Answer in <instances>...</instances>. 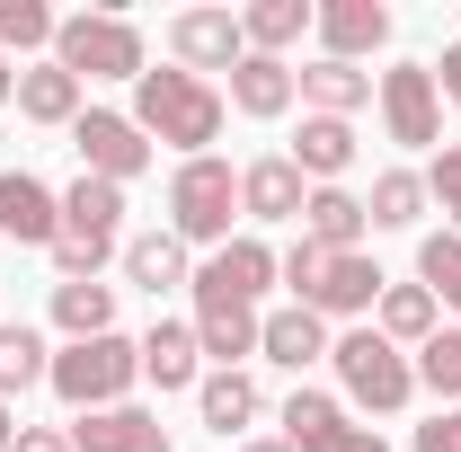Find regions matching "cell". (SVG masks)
Wrapping results in <instances>:
<instances>
[{"mask_svg":"<svg viewBox=\"0 0 461 452\" xmlns=\"http://www.w3.org/2000/svg\"><path fill=\"white\" fill-rule=\"evenodd\" d=\"M417 382H426L435 399H453V408H461V320H453V329H435V338L417 346Z\"/></svg>","mask_w":461,"mask_h":452,"instance_id":"cell-33","label":"cell"},{"mask_svg":"<svg viewBox=\"0 0 461 452\" xmlns=\"http://www.w3.org/2000/svg\"><path fill=\"white\" fill-rule=\"evenodd\" d=\"M115 231H124V186L71 177V186H62V240H54L62 284H98V267L115 258Z\"/></svg>","mask_w":461,"mask_h":452,"instance_id":"cell-3","label":"cell"},{"mask_svg":"<svg viewBox=\"0 0 461 452\" xmlns=\"http://www.w3.org/2000/svg\"><path fill=\"white\" fill-rule=\"evenodd\" d=\"M435 98H453V107H461V45H444V62H435Z\"/></svg>","mask_w":461,"mask_h":452,"instance_id":"cell-39","label":"cell"},{"mask_svg":"<svg viewBox=\"0 0 461 452\" xmlns=\"http://www.w3.org/2000/svg\"><path fill=\"white\" fill-rule=\"evenodd\" d=\"M320 267H329V249H320V240H293L285 258H276V276L293 284V302H311V284H320Z\"/></svg>","mask_w":461,"mask_h":452,"instance_id":"cell-36","label":"cell"},{"mask_svg":"<svg viewBox=\"0 0 461 452\" xmlns=\"http://www.w3.org/2000/svg\"><path fill=\"white\" fill-rule=\"evenodd\" d=\"M311 36H320V62H355V71H364V54L391 45V9H382V0H320Z\"/></svg>","mask_w":461,"mask_h":452,"instance_id":"cell-10","label":"cell"},{"mask_svg":"<svg viewBox=\"0 0 461 452\" xmlns=\"http://www.w3.org/2000/svg\"><path fill=\"white\" fill-rule=\"evenodd\" d=\"M54 9L45 0H0V54H36V45H54Z\"/></svg>","mask_w":461,"mask_h":452,"instance_id":"cell-34","label":"cell"},{"mask_svg":"<svg viewBox=\"0 0 461 452\" xmlns=\"http://www.w3.org/2000/svg\"><path fill=\"white\" fill-rule=\"evenodd\" d=\"M364 231H373L364 195H346V186H311V204H302V240H320L329 258H346V249H364Z\"/></svg>","mask_w":461,"mask_h":452,"instance_id":"cell-19","label":"cell"},{"mask_svg":"<svg viewBox=\"0 0 461 452\" xmlns=\"http://www.w3.org/2000/svg\"><path fill=\"white\" fill-rule=\"evenodd\" d=\"M54 399L71 408V417H98V408H124L133 399V382H142V346L133 338H80L54 355Z\"/></svg>","mask_w":461,"mask_h":452,"instance_id":"cell-2","label":"cell"},{"mask_svg":"<svg viewBox=\"0 0 461 452\" xmlns=\"http://www.w3.org/2000/svg\"><path fill=\"white\" fill-rule=\"evenodd\" d=\"M124 284H142V293L195 284V267H186V240H177V231H142V240H124Z\"/></svg>","mask_w":461,"mask_h":452,"instance_id":"cell-27","label":"cell"},{"mask_svg":"<svg viewBox=\"0 0 461 452\" xmlns=\"http://www.w3.org/2000/svg\"><path fill=\"white\" fill-rule=\"evenodd\" d=\"M18 115L71 133V124H80V80H71L62 62H27V71H18Z\"/></svg>","mask_w":461,"mask_h":452,"instance_id":"cell-25","label":"cell"},{"mask_svg":"<svg viewBox=\"0 0 461 452\" xmlns=\"http://www.w3.org/2000/svg\"><path fill=\"white\" fill-rule=\"evenodd\" d=\"M408 452H461V408H435L426 426H417V444Z\"/></svg>","mask_w":461,"mask_h":452,"instance_id":"cell-37","label":"cell"},{"mask_svg":"<svg viewBox=\"0 0 461 452\" xmlns=\"http://www.w3.org/2000/svg\"><path fill=\"white\" fill-rule=\"evenodd\" d=\"M240 452H293V444H285V435H258V444H240Z\"/></svg>","mask_w":461,"mask_h":452,"instance_id":"cell-43","label":"cell"},{"mask_svg":"<svg viewBox=\"0 0 461 452\" xmlns=\"http://www.w3.org/2000/svg\"><path fill=\"white\" fill-rule=\"evenodd\" d=\"M195 408H204V426H213L222 444H240V435L258 426V408H267V399H258L249 373H204V382H195Z\"/></svg>","mask_w":461,"mask_h":452,"instance_id":"cell-26","label":"cell"},{"mask_svg":"<svg viewBox=\"0 0 461 452\" xmlns=\"http://www.w3.org/2000/svg\"><path fill=\"white\" fill-rule=\"evenodd\" d=\"M382 284H391V276H382L364 249H346V258L320 267V284H311V302H302V311H320V320H355V311H373V302H382Z\"/></svg>","mask_w":461,"mask_h":452,"instance_id":"cell-16","label":"cell"},{"mask_svg":"<svg viewBox=\"0 0 461 452\" xmlns=\"http://www.w3.org/2000/svg\"><path fill=\"white\" fill-rule=\"evenodd\" d=\"M311 18H320L311 0H249V9H240V36H249V54H276V62H285V45L311 27Z\"/></svg>","mask_w":461,"mask_h":452,"instance_id":"cell-29","label":"cell"},{"mask_svg":"<svg viewBox=\"0 0 461 452\" xmlns=\"http://www.w3.org/2000/svg\"><path fill=\"white\" fill-rule=\"evenodd\" d=\"M0 231L18 249H54L62 240V195L36 169H0Z\"/></svg>","mask_w":461,"mask_h":452,"instance_id":"cell-11","label":"cell"},{"mask_svg":"<svg viewBox=\"0 0 461 452\" xmlns=\"http://www.w3.org/2000/svg\"><path fill=\"white\" fill-rule=\"evenodd\" d=\"M18 444V417H9V399H0V452Z\"/></svg>","mask_w":461,"mask_h":452,"instance_id":"cell-41","label":"cell"},{"mask_svg":"<svg viewBox=\"0 0 461 452\" xmlns=\"http://www.w3.org/2000/svg\"><path fill=\"white\" fill-rule=\"evenodd\" d=\"M364 213H373V231H408L417 213H426V177L417 169H382L373 195H364Z\"/></svg>","mask_w":461,"mask_h":452,"instance_id":"cell-32","label":"cell"},{"mask_svg":"<svg viewBox=\"0 0 461 452\" xmlns=\"http://www.w3.org/2000/svg\"><path fill=\"white\" fill-rule=\"evenodd\" d=\"M346 435H355L346 399H329V391H293V399H285V444H293V452H338Z\"/></svg>","mask_w":461,"mask_h":452,"instance_id":"cell-22","label":"cell"},{"mask_svg":"<svg viewBox=\"0 0 461 452\" xmlns=\"http://www.w3.org/2000/svg\"><path fill=\"white\" fill-rule=\"evenodd\" d=\"M285 160L311 177V186H338V177L355 169V124H338V115H302V142H293Z\"/></svg>","mask_w":461,"mask_h":452,"instance_id":"cell-20","label":"cell"},{"mask_svg":"<svg viewBox=\"0 0 461 452\" xmlns=\"http://www.w3.org/2000/svg\"><path fill=\"white\" fill-rule=\"evenodd\" d=\"M267 284H276V249H267V240H222V249L195 267V293H230V302H249V311H258Z\"/></svg>","mask_w":461,"mask_h":452,"instance_id":"cell-15","label":"cell"},{"mask_svg":"<svg viewBox=\"0 0 461 452\" xmlns=\"http://www.w3.org/2000/svg\"><path fill=\"white\" fill-rule=\"evenodd\" d=\"M9 452H71V435H62V426H18Z\"/></svg>","mask_w":461,"mask_h":452,"instance_id":"cell-38","label":"cell"},{"mask_svg":"<svg viewBox=\"0 0 461 452\" xmlns=\"http://www.w3.org/2000/svg\"><path fill=\"white\" fill-rule=\"evenodd\" d=\"M373 329H382V338L408 355V346H426L435 329H444V311H435V293H426V284H382V302H373Z\"/></svg>","mask_w":461,"mask_h":452,"instance_id":"cell-24","label":"cell"},{"mask_svg":"<svg viewBox=\"0 0 461 452\" xmlns=\"http://www.w3.org/2000/svg\"><path fill=\"white\" fill-rule=\"evenodd\" d=\"M142 382H160V391H195V382H204L195 320H151V338H142Z\"/></svg>","mask_w":461,"mask_h":452,"instance_id":"cell-17","label":"cell"},{"mask_svg":"<svg viewBox=\"0 0 461 452\" xmlns=\"http://www.w3.org/2000/svg\"><path fill=\"white\" fill-rule=\"evenodd\" d=\"M169 54L177 71H240V54H249V36H240V9H177L169 18Z\"/></svg>","mask_w":461,"mask_h":452,"instance_id":"cell-9","label":"cell"},{"mask_svg":"<svg viewBox=\"0 0 461 452\" xmlns=\"http://www.w3.org/2000/svg\"><path fill=\"white\" fill-rule=\"evenodd\" d=\"M329 364H338L346 399L373 408V417H400L408 399H417V364H408L382 329H346V338H329Z\"/></svg>","mask_w":461,"mask_h":452,"instance_id":"cell-5","label":"cell"},{"mask_svg":"<svg viewBox=\"0 0 461 452\" xmlns=\"http://www.w3.org/2000/svg\"><path fill=\"white\" fill-rule=\"evenodd\" d=\"M426 204H444V213H453V231H461V142H444V151H435V169H426Z\"/></svg>","mask_w":461,"mask_h":452,"instance_id":"cell-35","label":"cell"},{"mask_svg":"<svg viewBox=\"0 0 461 452\" xmlns=\"http://www.w3.org/2000/svg\"><path fill=\"white\" fill-rule=\"evenodd\" d=\"M293 89H302V107H311V115L355 124V107L373 98V71H355V62H311V71H293Z\"/></svg>","mask_w":461,"mask_h":452,"instance_id":"cell-23","label":"cell"},{"mask_svg":"<svg viewBox=\"0 0 461 452\" xmlns=\"http://www.w3.org/2000/svg\"><path fill=\"white\" fill-rule=\"evenodd\" d=\"M9 98H18V71H9V54H0V107H9Z\"/></svg>","mask_w":461,"mask_h":452,"instance_id":"cell-42","label":"cell"},{"mask_svg":"<svg viewBox=\"0 0 461 452\" xmlns=\"http://www.w3.org/2000/svg\"><path fill=\"white\" fill-rule=\"evenodd\" d=\"M258 329H267V311H249L230 293H195V346L213 355V373H240V355H258Z\"/></svg>","mask_w":461,"mask_h":452,"instance_id":"cell-12","label":"cell"},{"mask_svg":"<svg viewBox=\"0 0 461 452\" xmlns=\"http://www.w3.org/2000/svg\"><path fill=\"white\" fill-rule=\"evenodd\" d=\"M258 355L267 364H285V373H302V364H329V320L320 311H267V329H258Z\"/></svg>","mask_w":461,"mask_h":452,"instance_id":"cell-18","label":"cell"},{"mask_svg":"<svg viewBox=\"0 0 461 452\" xmlns=\"http://www.w3.org/2000/svg\"><path fill=\"white\" fill-rule=\"evenodd\" d=\"M302 204H311V177L293 169L285 151H267V160L240 169V213L249 222H302Z\"/></svg>","mask_w":461,"mask_h":452,"instance_id":"cell-13","label":"cell"},{"mask_svg":"<svg viewBox=\"0 0 461 452\" xmlns=\"http://www.w3.org/2000/svg\"><path fill=\"white\" fill-rule=\"evenodd\" d=\"M45 373H54V346L36 338V329H27V320H18V329H0V399H18V391H36V382H45Z\"/></svg>","mask_w":461,"mask_h":452,"instance_id":"cell-30","label":"cell"},{"mask_svg":"<svg viewBox=\"0 0 461 452\" xmlns=\"http://www.w3.org/2000/svg\"><path fill=\"white\" fill-rule=\"evenodd\" d=\"M417 284L435 293V311H461V231H426L417 240Z\"/></svg>","mask_w":461,"mask_h":452,"instance_id":"cell-31","label":"cell"},{"mask_svg":"<svg viewBox=\"0 0 461 452\" xmlns=\"http://www.w3.org/2000/svg\"><path fill=\"white\" fill-rule=\"evenodd\" d=\"M230 213H240V169L230 160H177L169 177V231L186 240V249H222L230 240Z\"/></svg>","mask_w":461,"mask_h":452,"instance_id":"cell-6","label":"cell"},{"mask_svg":"<svg viewBox=\"0 0 461 452\" xmlns=\"http://www.w3.org/2000/svg\"><path fill=\"white\" fill-rule=\"evenodd\" d=\"M71 151H80V177H107V186H133V177L151 169V133L133 115H115V107H80Z\"/></svg>","mask_w":461,"mask_h":452,"instance_id":"cell-7","label":"cell"},{"mask_svg":"<svg viewBox=\"0 0 461 452\" xmlns=\"http://www.w3.org/2000/svg\"><path fill=\"white\" fill-rule=\"evenodd\" d=\"M54 329L71 346L80 338H115V284H54Z\"/></svg>","mask_w":461,"mask_h":452,"instance_id":"cell-28","label":"cell"},{"mask_svg":"<svg viewBox=\"0 0 461 452\" xmlns=\"http://www.w3.org/2000/svg\"><path fill=\"white\" fill-rule=\"evenodd\" d=\"M338 452H391V444H382V435H373V426H355V435H346Z\"/></svg>","mask_w":461,"mask_h":452,"instance_id":"cell-40","label":"cell"},{"mask_svg":"<svg viewBox=\"0 0 461 452\" xmlns=\"http://www.w3.org/2000/svg\"><path fill=\"white\" fill-rule=\"evenodd\" d=\"M54 62L89 89V80H142L151 62H142V27L133 18H115V9H71L54 27Z\"/></svg>","mask_w":461,"mask_h":452,"instance_id":"cell-4","label":"cell"},{"mask_svg":"<svg viewBox=\"0 0 461 452\" xmlns=\"http://www.w3.org/2000/svg\"><path fill=\"white\" fill-rule=\"evenodd\" d=\"M71 435V452H169V426L151 417V408H98V417H71L62 426Z\"/></svg>","mask_w":461,"mask_h":452,"instance_id":"cell-14","label":"cell"},{"mask_svg":"<svg viewBox=\"0 0 461 452\" xmlns=\"http://www.w3.org/2000/svg\"><path fill=\"white\" fill-rule=\"evenodd\" d=\"M222 89L213 80H195V71H142L133 80V124L151 133V151L169 142V151H186V160H204L213 151V133H222Z\"/></svg>","mask_w":461,"mask_h":452,"instance_id":"cell-1","label":"cell"},{"mask_svg":"<svg viewBox=\"0 0 461 452\" xmlns=\"http://www.w3.org/2000/svg\"><path fill=\"white\" fill-rule=\"evenodd\" d=\"M293 98H302V89H293V62H276V54H240V71H230V107H240V115L276 124Z\"/></svg>","mask_w":461,"mask_h":452,"instance_id":"cell-21","label":"cell"},{"mask_svg":"<svg viewBox=\"0 0 461 452\" xmlns=\"http://www.w3.org/2000/svg\"><path fill=\"white\" fill-rule=\"evenodd\" d=\"M382 133H391L400 151H435V142H444L435 62H391V71H382Z\"/></svg>","mask_w":461,"mask_h":452,"instance_id":"cell-8","label":"cell"}]
</instances>
